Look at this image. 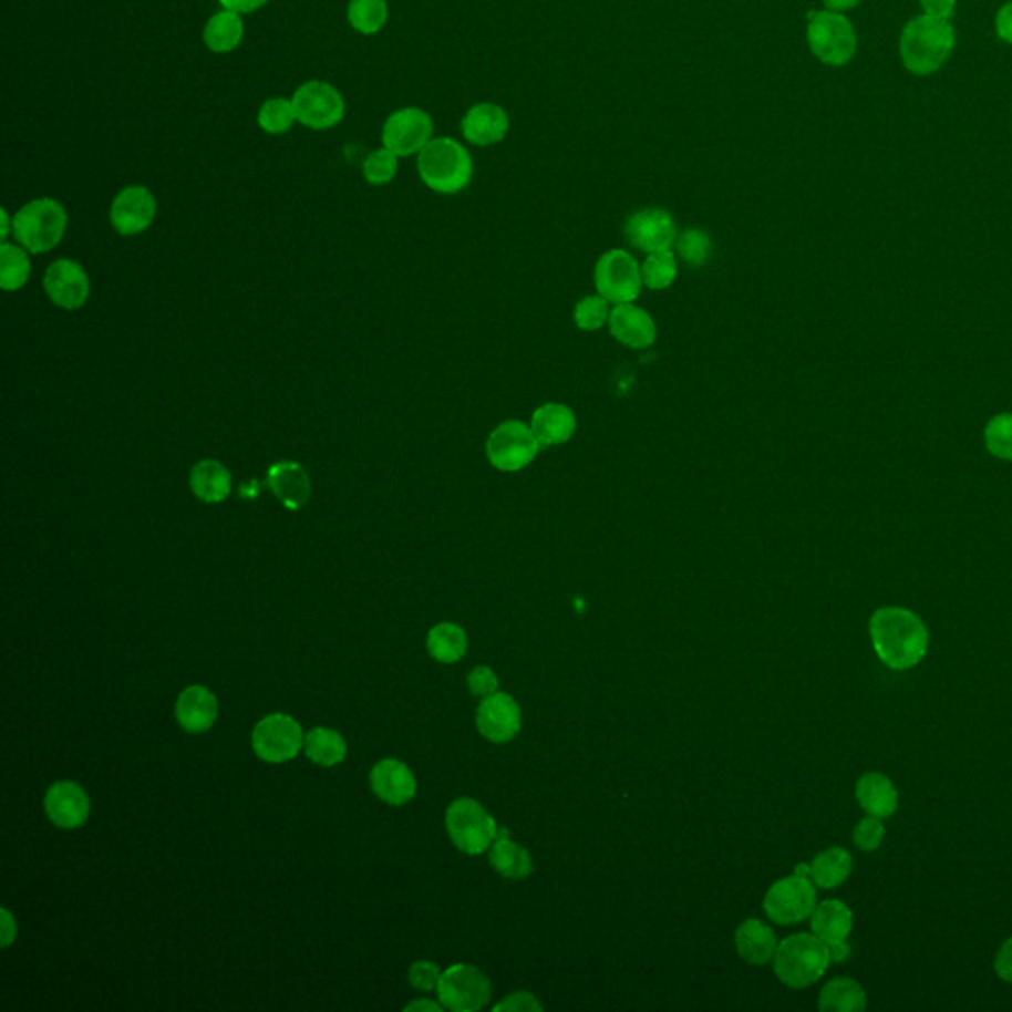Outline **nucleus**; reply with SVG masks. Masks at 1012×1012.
Here are the masks:
<instances>
[{
  "mask_svg": "<svg viewBox=\"0 0 1012 1012\" xmlns=\"http://www.w3.org/2000/svg\"><path fill=\"white\" fill-rule=\"evenodd\" d=\"M530 427L543 447H558L576 435L578 417L570 405L546 402L534 410Z\"/></svg>",
  "mask_w": 1012,
  "mask_h": 1012,
  "instance_id": "21",
  "label": "nucleus"
},
{
  "mask_svg": "<svg viewBox=\"0 0 1012 1012\" xmlns=\"http://www.w3.org/2000/svg\"><path fill=\"white\" fill-rule=\"evenodd\" d=\"M856 799L860 807L866 810V815H872L878 819H888L898 810L900 795L890 777L884 773L870 772L865 773L856 782Z\"/></svg>",
  "mask_w": 1012,
  "mask_h": 1012,
  "instance_id": "26",
  "label": "nucleus"
},
{
  "mask_svg": "<svg viewBox=\"0 0 1012 1012\" xmlns=\"http://www.w3.org/2000/svg\"><path fill=\"white\" fill-rule=\"evenodd\" d=\"M956 48V30L948 20L933 17L911 19L900 37V55L911 74L930 75L948 62Z\"/></svg>",
  "mask_w": 1012,
  "mask_h": 1012,
  "instance_id": "2",
  "label": "nucleus"
},
{
  "mask_svg": "<svg viewBox=\"0 0 1012 1012\" xmlns=\"http://www.w3.org/2000/svg\"><path fill=\"white\" fill-rule=\"evenodd\" d=\"M48 819L60 828H78L90 817V797L74 782H58L44 797Z\"/></svg>",
  "mask_w": 1012,
  "mask_h": 1012,
  "instance_id": "20",
  "label": "nucleus"
},
{
  "mask_svg": "<svg viewBox=\"0 0 1012 1012\" xmlns=\"http://www.w3.org/2000/svg\"><path fill=\"white\" fill-rule=\"evenodd\" d=\"M593 286L611 304L636 303L644 287L641 264L626 249H609L596 261Z\"/></svg>",
  "mask_w": 1012,
  "mask_h": 1012,
  "instance_id": "8",
  "label": "nucleus"
},
{
  "mask_svg": "<svg viewBox=\"0 0 1012 1012\" xmlns=\"http://www.w3.org/2000/svg\"><path fill=\"white\" fill-rule=\"evenodd\" d=\"M817 906L815 882L807 876L793 875L773 884L765 894L764 910L775 923L792 926L810 918Z\"/></svg>",
  "mask_w": 1012,
  "mask_h": 1012,
  "instance_id": "10",
  "label": "nucleus"
},
{
  "mask_svg": "<svg viewBox=\"0 0 1012 1012\" xmlns=\"http://www.w3.org/2000/svg\"><path fill=\"white\" fill-rule=\"evenodd\" d=\"M442 979V971L440 967L432 963V961H417L410 969V983L412 987H415L417 991H432V989H437V983Z\"/></svg>",
  "mask_w": 1012,
  "mask_h": 1012,
  "instance_id": "45",
  "label": "nucleus"
},
{
  "mask_svg": "<svg viewBox=\"0 0 1012 1012\" xmlns=\"http://www.w3.org/2000/svg\"><path fill=\"white\" fill-rule=\"evenodd\" d=\"M830 965L827 943L815 933H795L775 949L773 967L783 985L805 989L815 985Z\"/></svg>",
  "mask_w": 1012,
  "mask_h": 1012,
  "instance_id": "4",
  "label": "nucleus"
},
{
  "mask_svg": "<svg viewBox=\"0 0 1012 1012\" xmlns=\"http://www.w3.org/2000/svg\"><path fill=\"white\" fill-rule=\"evenodd\" d=\"M828 958H830V963H843L850 958L853 949L848 946L847 939H840V941H833V943H827Z\"/></svg>",
  "mask_w": 1012,
  "mask_h": 1012,
  "instance_id": "52",
  "label": "nucleus"
},
{
  "mask_svg": "<svg viewBox=\"0 0 1012 1012\" xmlns=\"http://www.w3.org/2000/svg\"><path fill=\"white\" fill-rule=\"evenodd\" d=\"M795 875L807 876L810 878V865H799L795 868Z\"/></svg>",
  "mask_w": 1012,
  "mask_h": 1012,
  "instance_id": "57",
  "label": "nucleus"
},
{
  "mask_svg": "<svg viewBox=\"0 0 1012 1012\" xmlns=\"http://www.w3.org/2000/svg\"><path fill=\"white\" fill-rule=\"evenodd\" d=\"M42 286L50 301L65 311L82 309L92 289L85 269L74 259H55L54 264H50Z\"/></svg>",
  "mask_w": 1012,
  "mask_h": 1012,
  "instance_id": "15",
  "label": "nucleus"
},
{
  "mask_svg": "<svg viewBox=\"0 0 1012 1012\" xmlns=\"http://www.w3.org/2000/svg\"><path fill=\"white\" fill-rule=\"evenodd\" d=\"M433 121L424 110L405 107L392 113L382 130V143L397 157L420 153L432 141Z\"/></svg>",
  "mask_w": 1012,
  "mask_h": 1012,
  "instance_id": "14",
  "label": "nucleus"
},
{
  "mask_svg": "<svg viewBox=\"0 0 1012 1012\" xmlns=\"http://www.w3.org/2000/svg\"><path fill=\"white\" fill-rule=\"evenodd\" d=\"M866 1004L865 989L850 977H837L820 989L819 1009L823 1012H863Z\"/></svg>",
  "mask_w": 1012,
  "mask_h": 1012,
  "instance_id": "31",
  "label": "nucleus"
},
{
  "mask_svg": "<svg viewBox=\"0 0 1012 1012\" xmlns=\"http://www.w3.org/2000/svg\"><path fill=\"white\" fill-rule=\"evenodd\" d=\"M295 113L297 121H301L304 127L314 131L331 130L344 120V100L341 92L331 85V83L307 82L295 92L293 100Z\"/></svg>",
  "mask_w": 1012,
  "mask_h": 1012,
  "instance_id": "11",
  "label": "nucleus"
},
{
  "mask_svg": "<svg viewBox=\"0 0 1012 1012\" xmlns=\"http://www.w3.org/2000/svg\"><path fill=\"white\" fill-rule=\"evenodd\" d=\"M157 216V198L145 186L123 188L111 204V226L121 236H137L151 228Z\"/></svg>",
  "mask_w": 1012,
  "mask_h": 1012,
  "instance_id": "16",
  "label": "nucleus"
},
{
  "mask_svg": "<svg viewBox=\"0 0 1012 1012\" xmlns=\"http://www.w3.org/2000/svg\"><path fill=\"white\" fill-rule=\"evenodd\" d=\"M370 785L378 797L390 805H404L415 795V777L407 765L397 760H382L372 767Z\"/></svg>",
  "mask_w": 1012,
  "mask_h": 1012,
  "instance_id": "23",
  "label": "nucleus"
},
{
  "mask_svg": "<svg viewBox=\"0 0 1012 1012\" xmlns=\"http://www.w3.org/2000/svg\"><path fill=\"white\" fill-rule=\"evenodd\" d=\"M674 244L679 249V256L689 266L702 267L709 264L710 256H712V240L706 231L700 230V228L682 231Z\"/></svg>",
  "mask_w": 1012,
  "mask_h": 1012,
  "instance_id": "41",
  "label": "nucleus"
},
{
  "mask_svg": "<svg viewBox=\"0 0 1012 1012\" xmlns=\"http://www.w3.org/2000/svg\"><path fill=\"white\" fill-rule=\"evenodd\" d=\"M218 2L224 9L234 10V12H240V14L256 12V10L267 4V0H218Z\"/></svg>",
  "mask_w": 1012,
  "mask_h": 1012,
  "instance_id": "51",
  "label": "nucleus"
},
{
  "mask_svg": "<svg viewBox=\"0 0 1012 1012\" xmlns=\"http://www.w3.org/2000/svg\"><path fill=\"white\" fill-rule=\"evenodd\" d=\"M68 214L54 198L24 204L12 218V234L28 254H47L64 240Z\"/></svg>",
  "mask_w": 1012,
  "mask_h": 1012,
  "instance_id": "5",
  "label": "nucleus"
},
{
  "mask_svg": "<svg viewBox=\"0 0 1012 1012\" xmlns=\"http://www.w3.org/2000/svg\"><path fill=\"white\" fill-rule=\"evenodd\" d=\"M251 746L267 764H283L293 760L304 746L303 730L291 716L271 714L254 730Z\"/></svg>",
  "mask_w": 1012,
  "mask_h": 1012,
  "instance_id": "13",
  "label": "nucleus"
},
{
  "mask_svg": "<svg viewBox=\"0 0 1012 1012\" xmlns=\"http://www.w3.org/2000/svg\"><path fill=\"white\" fill-rule=\"evenodd\" d=\"M853 856L840 847H830L815 856L810 863V880L823 890H833L843 882H847L853 872Z\"/></svg>",
  "mask_w": 1012,
  "mask_h": 1012,
  "instance_id": "32",
  "label": "nucleus"
},
{
  "mask_svg": "<svg viewBox=\"0 0 1012 1012\" xmlns=\"http://www.w3.org/2000/svg\"><path fill=\"white\" fill-rule=\"evenodd\" d=\"M807 40L823 64L845 65L856 54L855 27L840 12H810Z\"/></svg>",
  "mask_w": 1012,
  "mask_h": 1012,
  "instance_id": "9",
  "label": "nucleus"
},
{
  "mask_svg": "<svg viewBox=\"0 0 1012 1012\" xmlns=\"http://www.w3.org/2000/svg\"><path fill=\"white\" fill-rule=\"evenodd\" d=\"M641 276H643V286L651 291L669 289L679 276V261L672 254V249L647 254V258L641 264Z\"/></svg>",
  "mask_w": 1012,
  "mask_h": 1012,
  "instance_id": "37",
  "label": "nucleus"
},
{
  "mask_svg": "<svg viewBox=\"0 0 1012 1012\" xmlns=\"http://www.w3.org/2000/svg\"><path fill=\"white\" fill-rule=\"evenodd\" d=\"M30 259L27 249L2 241L0 246V287L4 291H17L27 286L30 277Z\"/></svg>",
  "mask_w": 1012,
  "mask_h": 1012,
  "instance_id": "36",
  "label": "nucleus"
},
{
  "mask_svg": "<svg viewBox=\"0 0 1012 1012\" xmlns=\"http://www.w3.org/2000/svg\"><path fill=\"white\" fill-rule=\"evenodd\" d=\"M853 838H855L856 847L860 848V850L875 853V850L882 847L884 838H886V827H884L882 819L868 815L856 825Z\"/></svg>",
  "mask_w": 1012,
  "mask_h": 1012,
  "instance_id": "44",
  "label": "nucleus"
},
{
  "mask_svg": "<svg viewBox=\"0 0 1012 1012\" xmlns=\"http://www.w3.org/2000/svg\"><path fill=\"white\" fill-rule=\"evenodd\" d=\"M2 928H4V936H2V946L7 948L10 946V941L17 936V926L14 921L10 918V913L7 910H2Z\"/></svg>",
  "mask_w": 1012,
  "mask_h": 1012,
  "instance_id": "53",
  "label": "nucleus"
},
{
  "mask_svg": "<svg viewBox=\"0 0 1012 1012\" xmlns=\"http://www.w3.org/2000/svg\"><path fill=\"white\" fill-rule=\"evenodd\" d=\"M985 445L996 459L1012 461V414H999L989 420Z\"/></svg>",
  "mask_w": 1012,
  "mask_h": 1012,
  "instance_id": "42",
  "label": "nucleus"
},
{
  "mask_svg": "<svg viewBox=\"0 0 1012 1012\" xmlns=\"http://www.w3.org/2000/svg\"><path fill=\"white\" fill-rule=\"evenodd\" d=\"M608 327L611 337L631 350L649 349L659 337L653 317L636 303L613 304Z\"/></svg>",
  "mask_w": 1012,
  "mask_h": 1012,
  "instance_id": "19",
  "label": "nucleus"
},
{
  "mask_svg": "<svg viewBox=\"0 0 1012 1012\" xmlns=\"http://www.w3.org/2000/svg\"><path fill=\"white\" fill-rule=\"evenodd\" d=\"M349 22L360 34H376L388 22L386 0H350Z\"/></svg>",
  "mask_w": 1012,
  "mask_h": 1012,
  "instance_id": "38",
  "label": "nucleus"
},
{
  "mask_svg": "<svg viewBox=\"0 0 1012 1012\" xmlns=\"http://www.w3.org/2000/svg\"><path fill=\"white\" fill-rule=\"evenodd\" d=\"M397 173V155L390 148H376L364 158L362 175L369 185L382 186L394 180Z\"/></svg>",
  "mask_w": 1012,
  "mask_h": 1012,
  "instance_id": "43",
  "label": "nucleus"
},
{
  "mask_svg": "<svg viewBox=\"0 0 1012 1012\" xmlns=\"http://www.w3.org/2000/svg\"><path fill=\"white\" fill-rule=\"evenodd\" d=\"M304 750H307V755H309L311 762L324 765V767L339 765L347 757L344 737L339 732L329 730V727H314V730H311L304 736Z\"/></svg>",
  "mask_w": 1012,
  "mask_h": 1012,
  "instance_id": "34",
  "label": "nucleus"
},
{
  "mask_svg": "<svg viewBox=\"0 0 1012 1012\" xmlns=\"http://www.w3.org/2000/svg\"><path fill=\"white\" fill-rule=\"evenodd\" d=\"M244 40V20L240 12L224 9L216 12L204 28V42L214 54H228Z\"/></svg>",
  "mask_w": 1012,
  "mask_h": 1012,
  "instance_id": "30",
  "label": "nucleus"
},
{
  "mask_svg": "<svg viewBox=\"0 0 1012 1012\" xmlns=\"http://www.w3.org/2000/svg\"><path fill=\"white\" fill-rule=\"evenodd\" d=\"M427 651L440 663H457L467 653V633L455 623H440L427 636Z\"/></svg>",
  "mask_w": 1012,
  "mask_h": 1012,
  "instance_id": "35",
  "label": "nucleus"
},
{
  "mask_svg": "<svg viewBox=\"0 0 1012 1012\" xmlns=\"http://www.w3.org/2000/svg\"><path fill=\"white\" fill-rule=\"evenodd\" d=\"M920 4L928 17L948 20L953 14L958 0H920Z\"/></svg>",
  "mask_w": 1012,
  "mask_h": 1012,
  "instance_id": "49",
  "label": "nucleus"
},
{
  "mask_svg": "<svg viewBox=\"0 0 1012 1012\" xmlns=\"http://www.w3.org/2000/svg\"><path fill=\"white\" fill-rule=\"evenodd\" d=\"M445 825L453 845L467 855H483L497 840V820L479 801L469 797L453 801L445 815Z\"/></svg>",
  "mask_w": 1012,
  "mask_h": 1012,
  "instance_id": "7",
  "label": "nucleus"
},
{
  "mask_svg": "<svg viewBox=\"0 0 1012 1012\" xmlns=\"http://www.w3.org/2000/svg\"><path fill=\"white\" fill-rule=\"evenodd\" d=\"M627 240L643 254L672 249L677 241V224L663 208H643L631 214L626 224Z\"/></svg>",
  "mask_w": 1012,
  "mask_h": 1012,
  "instance_id": "17",
  "label": "nucleus"
},
{
  "mask_svg": "<svg viewBox=\"0 0 1012 1012\" xmlns=\"http://www.w3.org/2000/svg\"><path fill=\"white\" fill-rule=\"evenodd\" d=\"M498 1011L538 1012L543 1011V1004L536 1001L534 994L513 993L508 994L503 1003H498L497 1006H495V1012Z\"/></svg>",
  "mask_w": 1012,
  "mask_h": 1012,
  "instance_id": "47",
  "label": "nucleus"
},
{
  "mask_svg": "<svg viewBox=\"0 0 1012 1012\" xmlns=\"http://www.w3.org/2000/svg\"><path fill=\"white\" fill-rule=\"evenodd\" d=\"M736 949L740 958L752 965H765L772 961L777 949V939L764 921L747 920L737 928Z\"/></svg>",
  "mask_w": 1012,
  "mask_h": 1012,
  "instance_id": "29",
  "label": "nucleus"
},
{
  "mask_svg": "<svg viewBox=\"0 0 1012 1012\" xmlns=\"http://www.w3.org/2000/svg\"><path fill=\"white\" fill-rule=\"evenodd\" d=\"M0 214H2V231H0V236H2V240L7 241V238H9L10 234L9 213H7V210H2Z\"/></svg>",
  "mask_w": 1012,
  "mask_h": 1012,
  "instance_id": "56",
  "label": "nucleus"
},
{
  "mask_svg": "<svg viewBox=\"0 0 1012 1012\" xmlns=\"http://www.w3.org/2000/svg\"><path fill=\"white\" fill-rule=\"evenodd\" d=\"M297 121L293 102L286 97H271L259 107L258 123L269 135H283Z\"/></svg>",
  "mask_w": 1012,
  "mask_h": 1012,
  "instance_id": "40",
  "label": "nucleus"
},
{
  "mask_svg": "<svg viewBox=\"0 0 1012 1012\" xmlns=\"http://www.w3.org/2000/svg\"><path fill=\"white\" fill-rule=\"evenodd\" d=\"M443 1004L432 1003V1001H417V1003L407 1004L405 1011H432L440 1012L442 1011Z\"/></svg>",
  "mask_w": 1012,
  "mask_h": 1012,
  "instance_id": "55",
  "label": "nucleus"
},
{
  "mask_svg": "<svg viewBox=\"0 0 1012 1012\" xmlns=\"http://www.w3.org/2000/svg\"><path fill=\"white\" fill-rule=\"evenodd\" d=\"M523 714L516 700L506 692H495L481 700L477 727L493 744H506L520 732Z\"/></svg>",
  "mask_w": 1012,
  "mask_h": 1012,
  "instance_id": "18",
  "label": "nucleus"
},
{
  "mask_svg": "<svg viewBox=\"0 0 1012 1012\" xmlns=\"http://www.w3.org/2000/svg\"><path fill=\"white\" fill-rule=\"evenodd\" d=\"M463 137L477 147L500 143L508 133V115L495 103H479L467 111L461 123Z\"/></svg>",
  "mask_w": 1012,
  "mask_h": 1012,
  "instance_id": "24",
  "label": "nucleus"
},
{
  "mask_svg": "<svg viewBox=\"0 0 1012 1012\" xmlns=\"http://www.w3.org/2000/svg\"><path fill=\"white\" fill-rule=\"evenodd\" d=\"M417 173L433 193L457 194L473 178L469 151L450 137L432 138L417 153Z\"/></svg>",
  "mask_w": 1012,
  "mask_h": 1012,
  "instance_id": "3",
  "label": "nucleus"
},
{
  "mask_svg": "<svg viewBox=\"0 0 1012 1012\" xmlns=\"http://www.w3.org/2000/svg\"><path fill=\"white\" fill-rule=\"evenodd\" d=\"M437 996L450 1011H479L490 999V983L477 967L457 963L443 971L437 983Z\"/></svg>",
  "mask_w": 1012,
  "mask_h": 1012,
  "instance_id": "12",
  "label": "nucleus"
},
{
  "mask_svg": "<svg viewBox=\"0 0 1012 1012\" xmlns=\"http://www.w3.org/2000/svg\"><path fill=\"white\" fill-rule=\"evenodd\" d=\"M218 719V700L206 686H190L176 700V720L190 734H203Z\"/></svg>",
  "mask_w": 1012,
  "mask_h": 1012,
  "instance_id": "25",
  "label": "nucleus"
},
{
  "mask_svg": "<svg viewBox=\"0 0 1012 1012\" xmlns=\"http://www.w3.org/2000/svg\"><path fill=\"white\" fill-rule=\"evenodd\" d=\"M875 653L892 671H910L926 659L930 631L911 609L888 606L876 609L868 623Z\"/></svg>",
  "mask_w": 1012,
  "mask_h": 1012,
  "instance_id": "1",
  "label": "nucleus"
},
{
  "mask_svg": "<svg viewBox=\"0 0 1012 1012\" xmlns=\"http://www.w3.org/2000/svg\"><path fill=\"white\" fill-rule=\"evenodd\" d=\"M860 0H825V7L833 12H845V10L855 9Z\"/></svg>",
  "mask_w": 1012,
  "mask_h": 1012,
  "instance_id": "54",
  "label": "nucleus"
},
{
  "mask_svg": "<svg viewBox=\"0 0 1012 1012\" xmlns=\"http://www.w3.org/2000/svg\"><path fill=\"white\" fill-rule=\"evenodd\" d=\"M488 860L498 875H503L505 878L523 880L533 875V858L528 855V850L513 843L510 838H497L493 843Z\"/></svg>",
  "mask_w": 1012,
  "mask_h": 1012,
  "instance_id": "33",
  "label": "nucleus"
},
{
  "mask_svg": "<svg viewBox=\"0 0 1012 1012\" xmlns=\"http://www.w3.org/2000/svg\"><path fill=\"white\" fill-rule=\"evenodd\" d=\"M996 34L1001 40H1004L1006 44H1012V0L1006 2L1004 7H1001V10L996 12Z\"/></svg>",
  "mask_w": 1012,
  "mask_h": 1012,
  "instance_id": "50",
  "label": "nucleus"
},
{
  "mask_svg": "<svg viewBox=\"0 0 1012 1012\" xmlns=\"http://www.w3.org/2000/svg\"><path fill=\"white\" fill-rule=\"evenodd\" d=\"M611 309H613V304L609 303L608 299H603L601 295H588L574 304L571 319L580 331L596 332L608 324Z\"/></svg>",
  "mask_w": 1012,
  "mask_h": 1012,
  "instance_id": "39",
  "label": "nucleus"
},
{
  "mask_svg": "<svg viewBox=\"0 0 1012 1012\" xmlns=\"http://www.w3.org/2000/svg\"><path fill=\"white\" fill-rule=\"evenodd\" d=\"M190 488L194 497L208 505H218L230 497V471L221 465L220 461H198L190 471Z\"/></svg>",
  "mask_w": 1012,
  "mask_h": 1012,
  "instance_id": "27",
  "label": "nucleus"
},
{
  "mask_svg": "<svg viewBox=\"0 0 1012 1012\" xmlns=\"http://www.w3.org/2000/svg\"><path fill=\"white\" fill-rule=\"evenodd\" d=\"M994 973L1003 979L1004 983H1012V938L1006 939L996 958H994Z\"/></svg>",
  "mask_w": 1012,
  "mask_h": 1012,
  "instance_id": "48",
  "label": "nucleus"
},
{
  "mask_svg": "<svg viewBox=\"0 0 1012 1012\" xmlns=\"http://www.w3.org/2000/svg\"><path fill=\"white\" fill-rule=\"evenodd\" d=\"M543 450L533 427L523 420H506L488 433L485 455L500 473H518L533 465Z\"/></svg>",
  "mask_w": 1012,
  "mask_h": 1012,
  "instance_id": "6",
  "label": "nucleus"
},
{
  "mask_svg": "<svg viewBox=\"0 0 1012 1012\" xmlns=\"http://www.w3.org/2000/svg\"><path fill=\"white\" fill-rule=\"evenodd\" d=\"M267 485L289 510H299L311 498V479L301 463L279 461L267 471Z\"/></svg>",
  "mask_w": 1012,
  "mask_h": 1012,
  "instance_id": "22",
  "label": "nucleus"
},
{
  "mask_svg": "<svg viewBox=\"0 0 1012 1012\" xmlns=\"http://www.w3.org/2000/svg\"><path fill=\"white\" fill-rule=\"evenodd\" d=\"M855 926V913L840 900L817 903L810 913V930L825 943L848 939Z\"/></svg>",
  "mask_w": 1012,
  "mask_h": 1012,
  "instance_id": "28",
  "label": "nucleus"
},
{
  "mask_svg": "<svg viewBox=\"0 0 1012 1012\" xmlns=\"http://www.w3.org/2000/svg\"><path fill=\"white\" fill-rule=\"evenodd\" d=\"M469 691L475 694V696H490L498 691V679L495 672L490 671L488 667H477L473 669L469 674Z\"/></svg>",
  "mask_w": 1012,
  "mask_h": 1012,
  "instance_id": "46",
  "label": "nucleus"
}]
</instances>
